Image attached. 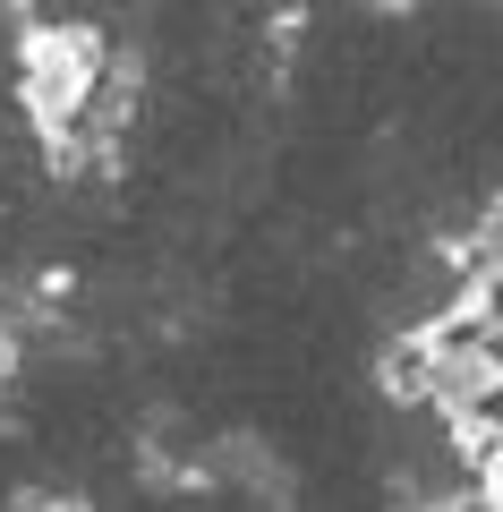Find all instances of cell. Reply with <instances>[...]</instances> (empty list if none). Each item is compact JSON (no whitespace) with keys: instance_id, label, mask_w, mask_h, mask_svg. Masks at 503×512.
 Masks as SVG:
<instances>
[{"instance_id":"6da1fadb","label":"cell","mask_w":503,"mask_h":512,"mask_svg":"<svg viewBox=\"0 0 503 512\" xmlns=\"http://www.w3.org/2000/svg\"><path fill=\"white\" fill-rule=\"evenodd\" d=\"M103 60H111V43L94 35V26H77V18H43V26L18 35V103H26V120H35L43 146H60V137L86 120Z\"/></svg>"},{"instance_id":"7a4b0ae2","label":"cell","mask_w":503,"mask_h":512,"mask_svg":"<svg viewBox=\"0 0 503 512\" xmlns=\"http://www.w3.org/2000/svg\"><path fill=\"white\" fill-rule=\"evenodd\" d=\"M427 333H401L393 350H384V393H393V402H427Z\"/></svg>"},{"instance_id":"3957f363","label":"cell","mask_w":503,"mask_h":512,"mask_svg":"<svg viewBox=\"0 0 503 512\" xmlns=\"http://www.w3.org/2000/svg\"><path fill=\"white\" fill-rule=\"evenodd\" d=\"M18 512H86V495H18Z\"/></svg>"},{"instance_id":"277c9868","label":"cell","mask_w":503,"mask_h":512,"mask_svg":"<svg viewBox=\"0 0 503 512\" xmlns=\"http://www.w3.org/2000/svg\"><path fill=\"white\" fill-rule=\"evenodd\" d=\"M376 9H384V18H401V9H410V0H376Z\"/></svg>"}]
</instances>
